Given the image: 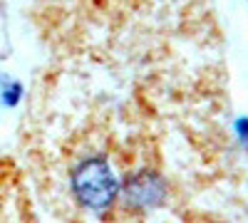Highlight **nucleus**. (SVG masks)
Wrapping results in <instances>:
<instances>
[{
	"mask_svg": "<svg viewBox=\"0 0 248 223\" xmlns=\"http://www.w3.org/2000/svg\"><path fill=\"white\" fill-rule=\"evenodd\" d=\"M75 198L90 211H105L117 196V176L105 159H87L72 171Z\"/></svg>",
	"mask_w": 248,
	"mask_h": 223,
	"instance_id": "f257e3e1",
	"label": "nucleus"
},
{
	"mask_svg": "<svg viewBox=\"0 0 248 223\" xmlns=\"http://www.w3.org/2000/svg\"><path fill=\"white\" fill-rule=\"evenodd\" d=\"M127 196L132 204L137 206H156L161 196H164V186H161V181L154 176V174H139L129 181V186H127Z\"/></svg>",
	"mask_w": 248,
	"mask_h": 223,
	"instance_id": "f03ea898",
	"label": "nucleus"
}]
</instances>
